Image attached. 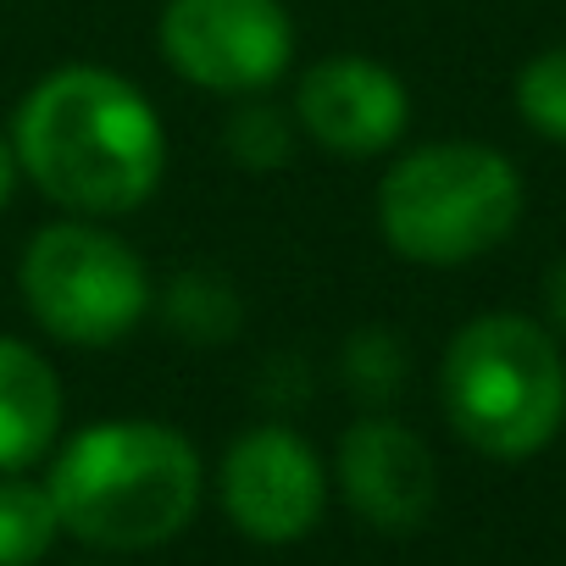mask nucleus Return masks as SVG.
Wrapping results in <instances>:
<instances>
[{
	"label": "nucleus",
	"mask_w": 566,
	"mask_h": 566,
	"mask_svg": "<svg viewBox=\"0 0 566 566\" xmlns=\"http://www.w3.org/2000/svg\"><path fill=\"white\" fill-rule=\"evenodd\" d=\"M45 489L62 533L84 538L90 549L134 555L178 538L195 522L206 467L189 433L150 417H117L73 433L51 461Z\"/></svg>",
	"instance_id": "obj_2"
},
{
	"label": "nucleus",
	"mask_w": 566,
	"mask_h": 566,
	"mask_svg": "<svg viewBox=\"0 0 566 566\" xmlns=\"http://www.w3.org/2000/svg\"><path fill=\"white\" fill-rule=\"evenodd\" d=\"M295 123L334 156H384L411 123V95L395 67L373 56H323L295 84Z\"/></svg>",
	"instance_id": "obj_8"
},
{
	"label": "nucleus",
	"mask_w": 566,
	"mask_h": 566,
	"mask_svg": "<svg viewBox=\"0 0 566 566\" xmlns=\"http://www.w3.org/2000/svg\"><path fill=\"white\" fill-rule=\"evenodd\" d=\"M334 483L345 505L378 533H411L433 516L439 500V461L417 428L395 417H361L345 428L334 455Z\"/></svg>",
	"instance_id": "obj_9"
},
{
	"label": "nucleus",
	"mask_w": 566,
	"mask_h": 566,
	"mask_svg": "<svg viewBox=\"0 0 566 566\" xmlns=\"http://www.w3.org/2000/svg\"><path fill=\"white\" fill-rule=\"evenodd\" d=\"M516 112H522V123H527L538 139L566 145V45L538 51V56L516 73Z\"/></svg>",
	"instance_id": "obj_14"
},
{
	"label": "nucleus",
	"mask_w": 566,
	"mask_h": 566,
	"mask_svg": "<svg viewBox=\"0 0 566 566\" xmlns=\"http://www.w3.org/2000/svg\"><path fill=\"white\" fill-rule=\"evenodd\" d=\"M18 172L67 217H128L167 178V128L139 84L67 62L12 112Z\"/></svg>",
	"instance_id": "obj_1"
},
{
	"label": "nucleus",
	"mask_w": 566,
	"mask_h": 566,
	"mask_svg": "<svg viewBox=\"0 0 566 566\" xmlns=\"http://www.w3.org/2000/svg\"><path fill=\"white\" fill-rule=\"evenodd\" d=\"M56 538L62 516L51 505V489L23 472H0V566H40Z\"/></svg>",
	"instance_id": "obj_11"
},
{
	"label": "nucleus",
	"mask_w": 566,
	"mask_h": 566,
	"mask_svg": "<svg viewBox=\"0 0 566 566\" xmlns=\"http://www.w3.org/2000/svg\"><path fill=\"white\" fill-rule=\"evenodd\" d=\"M167 323L184 339H195V345L233 339V328H239V295L228 290L222 272L189 266V272L172 277V290H167Z\"/></svg>",
	"instance_id": "obj_12"
},
{
	"label": "nucleus",
	"mask_w": 566,
	"mask_h": 566,
	"mask_svg": "<svg viewBox=\"0 0 566 566\" xmlns=\"http://www.w3.org/2000/svg\"><path fill=\"white\" fill-rule=\"evenodd\" d=\"M522 217L516 167L478 139H439L400 156L378 184V233L417 266H467L505 244Z\"/></svg>",
	"instance_id": "obj_4"
},
{
	"label": "nucleus",
	"mask_w": 566,
	"mask_h": 566,
	"mask_svg": "<svg viewBox=\"0 0 566 566\" xmlns=\"http://www.w3.org/2000/svg\"><path fill=\"white\" fill-rule=\"evenodd\" d=\"M439 400L478 455L527 461L566 422V361L533 317L483 312L450 339Z\"/></svg>",
	"instance_id": "obj_3"
},
{
	"label": "nucleus",
	"mask_w": 566,
	"mask_h": 566,
	"mask_svg": "<svg viewBox=\"0 0 566 566\" xmlns=\"http://www.w3.org/2000/svg\"><path fill=\"white\" fill-rule=\"evenodd\" d=\"M62 433V378L18 334H0V472H29Z\"/></svg>",
	"instance_id": "obj_10"
},
{
	"label": "nucleus",
	"mask_w": 566,
	"mask_h": 566,
	"mask_svg": "<svg viewBox=\"0 0 566 566\" xmlns=\"http://www.w3.org/2000/svg\"><path fill=\"white\" fill-rule=\"evenodd\" d=\"M400 378H406V345L395 334H384V328L350 334V345H345V384L356 389V400L384 406L400 389Z\"/></svg>",
	"instance_id": "obj_15"
},
{
	"label": "nucleus",
	"mask_w": 566,
	"mask_h": 566,
	"mask_svg": "<svg viewBox=\"0 0 566 566\" xmlns=\"http://www.w3.org/2000/svg\"><path fill=\"white\" fill-rule=\"evenodd\" d=\"M18 156H12V139L7 134H0V211H7L12 206V189H18Z\"/></svg>",
	"instance_id": "obj_17"
},
{
	"label": "nucleus",
	"mask_w": 566,
	"mask_h": 566,
	"mask_svg": "<svg viewBox=\"0 0 566 566\" xmlns=\"http://www.w3.org/2000/svg\"><path fill=\"white\" fill-rule=\"evenodd\" d=\"M217 494L250 544H295L328 511V467L295 428L255 422L228 444Z\"/></svg>",
	"instance_id": "obj_7"
},
{
	"label": "nucleus",
	"mask_w": 566,
	"mask_h": 566,
	"mask_svg": "<svg viewBox=\"0 0 566 566\" xmlns=\"http://www.w3.org/2000/svg\"><path fill=\"white\" fill-rule=\"evenodd\" d=\"M544 306H549V323L566 334V255L549 266V277H544Z\"/></svg>",
	"instance_id": "obj_16"
},
{
	"label": "nucleus",
	"mask_w": 566,
	"mask_h": 566,
	"mask_svg": "<svg viewBox=\"0 0 566 566\" xmlns=\"http://www.w3.org/2000/svg\"><path fill=\"white\" fill-rule=\"evenodd\" d=\"M29 317L73 350L123 345L150 312V272L139 250L95 217H56L29 233L18 261Z\"/></svg>",
	"instance_id": "obj_5"
},
{
	"label": "nucleus",
	"mask_w": 566,
	"mask_h": 566,
	"mask_svg": "<svg viewBox=\"0 0 566 566\" xmlns=\"http://www.w3.org/2000/svg\"><path fill=\"white\" fill-rule=\"evenodd\" d=\"M161 62L222 101L266 95L295 67V18L283 0H167Z\"/></svg>",
	"instance_id": "obj_6"
},
{
	"label": "nucleus",
	"mask_w": 566,
	"mask_h": 566,
	"mask_svg": "<svg viewBox=\"0 0 566 566\" xmlns=\"http://www.w3.org/2000/svg\"><path fill=\"white\" fill-rule=\"evenodd\" d=\"M295 139H301L295 112L272 106L266 95H250V101L228 117V156H233L244 172H277V167H290Z\"/></svg>",
	"instance_id": "obj_13"
}]
</instances>
